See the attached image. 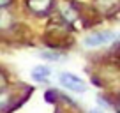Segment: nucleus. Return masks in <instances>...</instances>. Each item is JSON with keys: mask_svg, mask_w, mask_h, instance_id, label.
<instances>
[{"mask_svg": "<svg viewBox=\"0 0 120 113\" xmlns=\"http://www.w3.org/2000/svg\"><path fill=\"white\" fill-rule=\"evenodd\" d=\"M115 37H116V34H113V32H109V30H99V32H94V34L86 35L83 44H85L86 48H97V46L108 44V42L113 41Z\"/></svg>", "mask_w": 120, "mask_h": 113, "instance_id": "obj_1", "label": "nucleus"}, {"mask_svg": "<svg viewBox=\"0 0 120 113\" xmlns=\"http://www.w3.org/2000/svg\"><path fill=\"white\" fill-rule=\"evenodd\" d=\"M58 81L62 83L65 88L76 92V94H83V92H86L85 81H83L81 78H78V76L71 74V72H62V74L58 76Z\"/></svg>", "mask_w": 120, "mask_h": 113, "instance_id": "obj_2", "label": "nucleus"}, {"mask_svg": "<svg viewBox=\"0 0 120 113\" xmlns=\"http://www.w3.org/2000/svg\"><path fill=\"white\" fill-rule=\"evenodd\" d=\"M26 7L30 12H34L37 16H44L51 11L53 0H26Z\"/></svg>", "mask_w": 120, "mask_h": 113, "instance_id": "obj_3", "label": "nucleus"}, {"mask_svg": "<svg viewBox=\"0 0 120 113\" xmlns=\"http://www.w3.org/2000/svg\"><path fill=\"white\" fill-rule=\"evenodd\" d=\"M49 74H51V71H49L46 65H35V67L30 71V76H32V79H35V81H46Z\"/></svg>", "mask_w": 120, "mask_h": 113, "instance_id": "obj_4", "label": "nucleus"}, {"mask_svg": "<svg viewBox=\"0 0 120 113\" xmlns=\"http://www.w3.org/2000/svg\"><path fill=\"white\" fill-rule=\"evenodd\" d=\"M11 102H12V95L9 94V92L2 90L0 92V113L7 111V108L11 106Z\"/></svg>", "mask_w": 120, "mask_h": 113, "instance_id": "obj_5", "label": "nucleus"}, {"mask_svg": "<svg viewBox=\"0 0 120 113\" xmlns=\"http://www.w3.org/2000/svg\"><path fill=\"white\" fill-rule=\"evenodd\" d=\"M11 25H12V16L7 11H0V30L9 28Z\"/></svg>", "mask_w": 120, "mask_h": 113, "instance_id": "obj_6", "label": "nucleus"}, {"mask_svg": "<svg viewBox=\"0 0 120 113\" xmlns=\"http://www.w3.org/2000/svg\"><path fill=\"white\" fill-rule=\"evenodd\" d=\"M41 56L44 58V60H51V62H58L60 58H62V55H60V53L49 51V49H46V51H41Z\"/></svg>", "mask_w": 120, "mask_h": 113, "instance_id": "obj_7", "label": "nucleus"}, {"mask_svg": "<svg viewBox=\"0 0 120 113\" xmlns=\"http://www.w3.org/2000/svg\"><path fill=\"white\" fill-rule=\"evenodd\" d=\"M64 18L67 19V21H74L78 16H76V11H72V7H65L64 9Z\"/></svg>", "mask_w": 120, "mask_h": 113, "instance_id": "obj_8", "label": "nucleus"}, {"mask_svg": "<svg viewBox=\"0 0 120 113\" xmlns=\"http://www.w3.org/2000/svg\"><path fill=\"white\" fill-rule=\"evenodd\" d=\"M5 87H7V79H5V76L0 72V92L5 90Z\"/></svg>", "mask_w": 120, "mask_h": 113, "instance_id": "obj_9", "label": "nucleus"}, {"mask_svg": "<svg viewBox=\"0 0 120 113\" xmlns=\"http://www.w3.org/2000/svg\"><path fill=\"white\" fill-rule=\"evenodd\" d=\"M11 2H12V0H0V9L9 7V5H11Z\"/></svg>", "mask_w": 120, "mask_h": 113, "instance_id": "obj_10", "label": "nucleus"}, {"mask_svg": "<svg viewBox=\"0 0 120 113\" xmlns=\"http://www.w3.org/2000/svg\"><path fill=\"white\" fill-rule=\"evenodd\" d=\"M90 113H104V109H101V108H94Z\"/></svg>", "mask_w": 120, "mask_h": 113, "instance_id": "obj_11", "label": "nucleus"}, {"mask_svg": "<svg viewBox=\"0 0 120 113\" xmlns=\"http://www.w3.org/2000/svg\"><path fill=\"white\" fill-rule=\"evenodd\" d=\"M118 55H120V48H118Z\"/></svg>", "mask_w": 120, "mask_h": 113, "instance_id": "obj_12", "label": "nucleus"}, {"mask_svg": "<svg viewBox=\"0 0 120 113\" xmlns=\"http://www.w3.org/2000/svg\"><path fill=\"white\" fill-rule=\"evenodd\" d=\"M118 113H120V109H118Z\"/></svg>", "mask_w": 120, "mask_h": 113, "instance_id": "obj_13", "label": "nucleus"}]
</instances>
